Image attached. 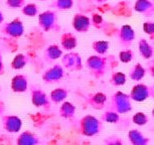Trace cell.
Wrapping results in <instances>:
<instances>
[{
  "mask_svg": "<svg viewBox=\"0 0 154 145\" xmlns=\"http://www.w3.org/2000/svg\"><path fill=\"white\" fill-rule=\"evenodd\" d=\"M103 125L99 119L92 115H87L80 120V132L85 136H94L101 132Z\"/></svg>",
  "mask_w": 154,
  "mask_h": 145,
  "instance_id": "1",
  "label": "cell"
},
{
  "mask_svg": "<svg viewBox=\"0 0 154 145\" xmlns=\"http://www.w3.org/2000/svg\"><path fill=\"white\" fill-rule=\"evenodd\" d=\"M38 24L39 27L46 32L60 30V26L57 21V14L54 10H46L40 13L38 16Z\"/></svg>",
  "mask_w": 154,
  "mask_h": 145,
  "instance_id": "2",
  "label": "cell"
},
{
  "mask_svg": "<svg viewBox=\"0 0 154 145\" xmlns=\"http://www.w3.org/2000/svg\"><path fill=\"white\" fill-rule=\"evenodd\" d=\"M87 66L92 76L99 79L103 77L107 72V59L100 56H91L87 60Z\"/></svg>",
  "mask_w": 154,
  "mask_h": 145,
  "instance_id": "3",
  "label": "cell"
},
{
  "mask_svg": "<svg viewBox=\"0 0 154 145\" xmlns=\"http://www.w3.org/2000/svg\"><path fill=\"white\" fill-rule=\"evenodd\" d=\"M131 98L127 94L122 92H117L112 96L111 99V109L118 114H125L131 111Z\"/></svg>",
  "mask_w": 154,
  "mask_h": 145,
  "instance_id": "4",
  "label": "cell"
},
{
  "mask_svg": "<svg viewBox=\"0 0 154 145\" xmlns=\"http://www.w3.org/2000/svg\"><path fill=\"white\" fill-rule=\"evenodd\" d=\"M31 94V103L34 107L37 108H43L45 110H48L51 108V102L49 100V97L46 95L45 92H43L39 87L32 86L30 89Z\"/></svg>",
  "mask_w": 154,
  "mask_h": 145,
  "instance_id": "5",
  "label": "cell"
},
{
  "mask_svg": "<svg viewBox=\"0 0 154 145\" xmlns=\"http://www.w3.org/2000/svg\"><path fill=\"white\" fill-rule=\"evenodd\" d=\"M1 31L6 35L13 37V39H18V37L22 36L23 32H24V26L21 19L15 18L11 20L10 22L5 23L2 27Z\"/></svg>",
  "mask_w": 154,
  "mask_h": 145,
  "instance_id": "6",
  "label": "cell"
},
{
  "mask_svg": "<svg viewBox=\"0 0 154 145\" xmlns=\"http://www.w3.org/2000/svg\"><path fill=\"white\" fill-rule=\"evenodd\" d=\"M62 65L71 72L80 71L83 68L82 59L78 53H69L62 57Z\"/></svg>",
  "mask_w": 154,
  "mask_h": 145,
  "instance_id": "7",
  "label": "cell"
},
{
  "mask_svg": "<svg viewBox=\"0 0 154 145\" xmlns=\"http://www.w3.org/2000/svg\"><path fill=\"white\" fill-rule=\"evenodd\" d=\"M1 124L5 131L9 133L19 132L22 127L21 119L14 115H3L1 118Z\"/></svg>",
  "mask_w": 154,
  "mask_h": 145,
  "instance_id": "8",
  "label": "cell"
},
{
  "mask_svg": "<svg viewBox=\"0 0 154 145\" xmlns=\"http://www.w3.org/2000/svg\"><path fill=\"white\" fill-rule=\"evenodd\" d=\"M117 36L120 45L123 48H128L131 45L133 40L135 39V31L129 24H124L120 27Z\"/></svg>",
  "mask_w": 154,
  "mask_h": 145,
  "instance_id": "9",
  "label": "cell"
},
{
  "mask_svg": "<svg viewBox=\"0 0 154 145\" xmlns=\"http://www.w3.org/2000/svg\"><path fill=\"white\" fill-rule=\"evenodd\" d=\"M63 74H65V72H63V66L62 65H54L43 72L42 79L43 80V82H45L46 84L57 83L63 79Z\"/></svg>",
  "mask_w": 154,
  "mask_h": 145,
  "instance_id": "10",
  "label": "cell"
},
{
  "mask_svg": "<svg viewBox=\"0 0 154 145\" xmlns=\"http://www.w3.org/2000/svg\"><path fill=\"white\" fill-rule=\"evenodd\" d=\"M152 95V89L143 84H138L133 87L131 90V94H130V98L137 102H141V101L146 100Z\"/></svg>",
  "mask_w": 154,
  "mask_h": 145,
  "instance_id": "11",
  "label": "cell"
},
{
  "mask_svg": "<svg viewBox=\"0 0 154 145\" xmlns=\"http://www.w3.org/2000/svg\"><path fill=\"white\" fill-rule=\"evenodd\" d=\"M72 24L75 31L85 33L90 29V26H91V19L87 15H85V14L77 13L72 17Z\"/></svg>",
  "mask_w": 154,
  "mask_h": 145,
  "instance_id": "12",
  "label": "cell"
},
{
  "mask_svg": "<svg viewBox=\"0 0 154 145\" xmlns=\"http://www.w3.org/2000/svg\"><path fill=\"white\" fill-rule=\"evenodd\" d=\"M134 10L144 16L150 17L154 15V3L151 0H136Z\"/></svg>",
  "mask_w": 154,
  "mask_h": 145,
  "instance_id": "13",
  "label": "cell"
},
{
  "mask_svg": "<svg viewBox=\"0 0 154 145\" xmlns=\"http://www.w3.org/2000/svg\"><path fill=\"white\" fill-rule=\"evenodd\" d=\"M11 90L14 93H24L28 89V80L24 75H16L12 78L10 84Z\"/></svg>",
  "mask_w": 154,
  "mask_h": 145,
  "instance_id": "14",
  "label": "cell"
},
{
  "mask_svg": "<svg viewBox=\"0 0 154 145\" xmlns=\"http://www.w3.org/2000/svg\"><path fill=\"white\" fill-rule=\"evenodd\" d=\"M39 143V137L30 131L22 132L16 139L17 145H38Z\"/></svg>",
  "mask_w": 154,
  "mask_h": 145,
  "instance_id": "15",
  "label": "cell"
},
{
  "mask_svg": "<svg viewBox=\"0 0 154 145\" xmlns=\"http://www.w3.org/2000/svg\"><path fill=\"white\" fill-rule=\"evenodd\" d=\"M63 57V51L57 45H48L43 51V57L48 63H53L60 57Z\"/></svg>",
  "mask_w": 154,
  "mask_h": 145,
  "instance_id": "16",
  "label": "cell"
},
{
  "mask_svg": "<svg viewBox=\"0 0 154 145\" xmlns=\"http://www.w3.org/2000/svg\"><path fill=\"white\" fill-rule=\"evenodd\" d=\"M60 45L63 50L72 51L77 48L78 45V39L75 34L72 32H65L60 36Z\"/></svg>",
  "mask_w": 154,
  "mask_h": 145,
  "instance_id": "17",
  "label": "cell"
},
{
  "mask_svg": "<svg viewBox=\"0 0 154 145\" xmlns=\"http://www.w3.org/2000/svg\"><path fill=\"white\" fill-rule=\"evenodd\" d=\"M106 101H107V96L104 94V93H101V92L92 95L88 99V102L90 105H91L93 108L98 109V110L103 108Z\"/></svg>",
  "mask_w": 154,
  "mask_h": 145,
  "instance_id": "18",
  "label": "cell"
},
{
  "mask_svg": "<svg viewBox=\"0 0 154 145\" xmlns=\"http://www.w3.org/2000/svg\"><path fill=\"white\" fill-rule=\"evenodd\" d=\"M138 48L141 57L145 60H149L153 57V48L145 39H141L138 42Z\"/></svg>",
  "mask_w": 154,
  "mask_h": 145,
  "instance_id": "19",
  "label": "cell"
},
{
  "mask_svg": "<svg viewBox=\"0 0 154 145\" xmlns=\"http://www.w3.org/2000/svg\"><path fill=\"white\" fill-rule=\"evenodd\" d=\"M129 140L133 145H147L149 142V138H146L138 130H131L128 133Z\"/></svg>",
  "mask_w": 154,
  "mask_h": 145,
  "instance_id": "20",
  "label": "cell"
},
{
  "mask_svg": "<svg viewBox=\"0 0 154 145\" xmlns=\"http://www.w3.org/2000/svg\"><path fill=\"white\" fill-rule=\"evenodd\" d=\"M68 95H69V91L66 88H57L51 92V94H49V100L53 103L59 104L60 102H63L68 97Z\"/></svg>",
  "mask_w": 154,
  "mask_h": 145,
  "instance_id": "21",
  "label": "cell"
},
{
  "mask_svg": "<svg viewBox=\"0 0 154 145\" xmlns=\"http://www.w3.org/2000/svg\"><path fill=\"white\" fill-rule=\"evenodd\" d=\"M75 113V106L71 102H63L60 105V115L63 119H72Z\"/></svg>",
  "mask_w": 154,
  "mask_h": 145,
  "instance_id": "22",
  "label": "cell"
},
{
  "mask_svg": "<svg viewBox=\"0 0 154 145\" xmlns=\"http://www.w3.org/2000/svg\"><path fill=\"white\" fill-rule=\"evenodd\" d=\"M144 76H145V69L140 63H136V65L130 69L129 77H130V79L135 81V82H139L140 80L143 79Z\"/></svg>",
  "mask_w": 154,
  "mask_h": 145,
  "instance_id": "23",
  "label": "cell"
},
{
  "mask_svg": "<svg viewBox=\"0 0 154 145\" xmlns=\"http://www.w3.org/2000/svg\"><path fill=\"white\" fill-rule=\"evenodd\" d=\"M28 63V57L23 54H16L14 57L13 60L11 62V68L13 69H21L27 65Z\"/></svg>",
  "mask_w": 154,
  "mask_h": 145,
  "instance_id": "24",
  "label": "cell"
},
{
  "mask_svg": "<svg viewBox=\"0 0 154 145\" xmlns=\"http://www.w3.org/2000/svg\"><path fill=\"white\" fill-rule=\"evenodd\" d=\"M92 48L97 54H99L100 56H103L108 51L110 48V42H106V40H96L92 43Z\"/></svg>",
  "mask_w": 154,
  "mask_h": 145,
  "instance_id": "25",
  "label": "cell"
},
{
  "mask_svg": "<svg viewBox=\"0 0 154 145\" xmlns=\"http://www.w3.org/2000/svg\"><path fill=\"white\" fill-rule=\"evenodd\" d=\"M74 5V1L72 0H54L51 4V7L54 8L57 10L63 11L71 9Z\"/></svg>",
  "mask_w": 154,
  "mask_h": 145,
  "instance_id": "26",
  "label": "cell"
},
{
  "mask_svg": "<svg viewBox=\"0 0 154 145\" xmlns=\"http://www.w3.org/2000/svg\"><path fill=\"white\" fill-rule=\"evenodd\" d=\"M110 83L113 86H123L126 83V75L122 72H113L110 77Z\"/></svg>",
  "mask_w": 154,
  "mask_h": 145,
  "instance_id": "27",
  "label": "cell"
},
{
  "mask_svg": "<svg viewBox=\"0 0 154 145\" xmlns=\"http://www.w3.org/2000/svg\"><path fill=\"white\" fill-rule=\"evenodd\" d=\"M21 11L24 15L33 17V16H36L37 13H38V6L34 3H29V4L24 5V6L22 7Z\"/></svg>",
  "mask_w": 154,
  "mask_h": 145,
  "instance_id": "28",
  "label": "cell"
},
{
  "mask_svg": "<svg viewBox=\"0 0 154 145\" xmlns=\"http://www.w3.org/2000/svg\"><path fill=\"white\" fill-rule=\"evenodd\" d=\"M119 119H120L119 118V114L114 111H106L101 117L102 121H105V122L108 123H117Z\"/></svg>",
  "mask_w": 154,
  "mask_h": 145,
  "instance_id": "29",
  "label": "cell"
},
{
  "mask_svg": "<svg viewBox=\"0 0 154 145\" xmlns=\"http://www.w3.org/2000/svg\"><path fill=\"white\" fill-rule=\"evenodd\" d=\"M133 59H134V53H133V51L129 50V48L121 51L120 54H119V60H120L122 63H130Z\"/></svg>",
  "mask_w": 154,
  "mask_h": 145,
  "instance_id": "30",
  "label": "cell"
},
{
  "mask_svg": "<svg viewBox=\"0 0 154 145\" xmlns=\"http://www.w3.org/2000/svg\"><path fill=\"white\" fill-rule=\"evenodd\" d=\"M143 31L148 34L151 40H154V22L153 21H145L143 23Z\"/></svg>",
  "mask_w": 154,
  "mask_h": 145,
  "instance_id": "31",
  "label": "cell"
},
{
  "mask_svg": "<svg viewBox=\"0 0 154 145\" xmlns=\"http://www.w3.org/2000/svg\"><path fill=\"white\" fill-rule=\"evenodd\" d=\"M147 121H148V117L142 112L136 113V114L133 116V122L135 124H137V125H144V124L147 123Z\"/></svg>",
  "mask_w": 154,
  "mask_h": 145,
  "instance_id": "32",
  "label": "cell"
},
{
  "mask_svg": "<svg viewBox=\"0 0 154 145\" xmlns=\"http://www.w3.org/2000/svg\"><path fill=\"white\" fill-rule=\"evenodd\" d=\"M6 5L10 8H22L25 5V0H6Z\"/></svg>",
  "mask_w": 154,
  "mask_h": 145,
  "instance_id": "33",
  "label": "cell"
},
{
  "mask_svg": "<svg viewBox=\"0 0 154 145\" xmlns=\"http://www.w3.org/2000/svg\"><path fill=\"white\" fill-rule=\"evenodd\" d=\"M106 145H123L122 144V140L117 136H111V137L105 139Z\"/></svg>",
  "mask_w": 154,
  "mask_h": 145,
  "instance_id": "34",
  "label": "cell"
},
{
  "mask_svg": "<svg viewBox=\"0 0 154 145\" xmlns=\"http://www.w3.org/2000/svg\"><path fill=\"white\" fill-rule=\"evenodd\" d=\"M92 22L94 23V25L96 27L98 28H102L103 27V23H104V19L103 17L101 15H99V14H94L93 15V18H92Z\"/></svg>",
  "mask_w": 154,
  "mask_h": 145,
  "instance_id": "35",
  "label": "cell"
},
{
  "mask_svg": "<svg viewBox=\"0 0 154 145\" xmlns=\"http://www.w3.org/2000/svg\"><path fill=\"white\" fill-rule=\"evenodd\" d=\"M4 74V63L3 59H2V54L0 53V75Z\"/></svg>",
  "mask_w": 154,
  "mask_h": 145,
  "instance_id": "36",
  "label": "cell"
},
{
  "mask_svg": "<svg viewBox=\"0 0 154 145\" xmlns=\"http://www.w3.org/2000/svg\"><path fill=\"white\" fill-rule=\"evenodd\" d=\"M5 110H6V108H5L4 102H2V101L0 100V116H3L4 115Z\"/></svg>",
  "mask_w": 154,
  "mask_h": 145,
  "instance_id": "37",
  "label": "cell"
},
{
  "mask_svg": "<svg viewBox=\"0 0 154 145\" xmlns=\"http://www.w3.org/2000/svg\"><path fill=\"white\" fill-rule=\"evenodd\" d=\"M149 72H150V75L154 78V60L150 63V66H149Z\"/></svg>",
  "mask_w": 154,
  "mask_h": 145,
  "instance_id": "38",
  "label": "cell"
},
{
  "mask_svg": "<svg viewBox=\"0 0 154 145\" xmlns=\"http://www.w3.org/2000/svg\"><path fill=\"white\" fill-rule=\"evenodd\" d=\"M3 21H4V15H3V13L0 11V24H1Z\"/></svg>",
  "mask_w": 154,
  "mask_h": 145,
  "instance_id": "39",
  "label": "cell"
},
{
  "mask_svg": "<svg viewBox=\"0 0 154 145\" xmlns=\"http://www.w3.org/2000/svg\"><path fill=\"white\" fill-rule=\"evenodd\" d=\"M98 2H100V3H103V2H105V1H107V0H97Z\"/></svg>",
  "mask_w": 154,
  "mask_h": 145,
  "instance_id": "40",
  "label": "cell"
},
{
  "mask_svg": "<svg viewBox=\"0 0 154 145\" xmlns=\"http://www.w3.org/2000/svg\"><path fill=\"white\" fill-rule=\"evenodd\" d=\"M152 115H153V117H154V109H153V111H152Z\"/></svg>",
  "mask_w": 154,
  "mask_h": 145,
  "instance_id": "41",
  "label": "cell"
},
{
  "mask_svg": "<svg viewBox=\"0 0 154 145\" xmlns=\"http://www.w3.org/2000/svg\"><path fill=\"white\" fill-rule=\"evenodd\" d=\"M39 1H46V0H39Z\"/></svg>",
  "mask_w": 154,
  "mask_h": 145,
  "instance_id": "42",
  "label": "cell"
},
{
  "mask_svg": "<svg viewBox=\"0 0 154 145\" xmlns=\"http://www.w3.org/2000/svg\"><path fill=\"white\" fill-rule=\"evenodd\" d=\"M0 92H1V87H0Z\"/></svg>",
  "mask_w": 154,
  "mask_h": 145,
  "instance_id": "43",
  "label": "cell"
},
{
  "mask_svg": "<svg viewBox=\"0 0 154 145\" xmlns=\"http://www.w3.org/2000/svg\"><path fill=\"white\" fill-rule=\"evenodd\" d=\"M152 2H153V3H154V0H152Z\"/></svg>",
  "mask_w": 154,
  "mask_h": 145,
  "instance_id": "44",
  "label": "cell"
}]
</instances>
